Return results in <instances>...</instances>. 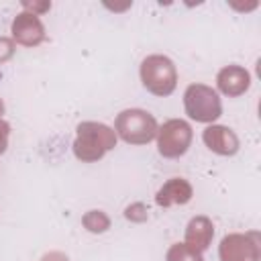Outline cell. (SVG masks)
<instances>
[{
	"mask_svg": "<svg viewBox=\"0 0 261 261\" xmlns=\"http://www.w3.org/2000/svg\"><path fill=\"white\" fill-rule=\"evenodd\" d=\"M116 139L118 137L114 128H110L104 122H96V120L80 122L75 128L73 155L84 163H94L116 147Z\"/></svg>",
	"mask_w": 261,
	"mask_h": 261,
	"instance_id": "6da1fadb",
	"label": "cell"
},
{
	"mask_svg": "<svg viewBox=\"0 0 261 261\" xmlns=\"http://www.w3.org/2000/svg\"><path fill=\"white\" fill-rule=\"evenodd\" d=\"M157 120L143 108H126L116 114L114 133L128 145H147L157 137Z\"/></svg>",
	"mask_w": 261,
	"mask_h": 261,
	"instance_id": "7a4b0ae2",
	"label": "cell"
},
{
	"mask_svg": "<svg viewBox=\"0 0 261 261\" xmlns=\"http://www.w3.org/2000/svg\"><path fill=\"white\" fill-rule=\"evenodd\" d=\"M139 75L147 92L159 98L169 96L177 86V69H175V63L167 55H159V53L147 55L141 61Z\"/></svg>",
	"mask_w": 261,
	"mask_h": 261,
	"instance_id": "3957f363",
	"label": "cell"
},
{
	"mask_svg": "<svg viewBox=\"0 0 261 261\" xmlns=\"http://www.w3.org/2000/svg\"><path fill=\"white\" fill-rule=\"evenodd\" d=\"M184 108L186 114L196 122L214 124L222 114V102L214 88L206 84H190L184 92Z\"/></svg>",
	"mask_w": 261,
	"mask_h": 261,
	"instance_id": "277c9868",
	"label": "cell"
},
{
	"mask_svg": "<svg viewBox=\"0 0 261 261\" xmlns=\"http://www.w3.org/2000/svg\"><path fill=\"white\" fill-rule=\"evenodd\" d=\"M157 151L165 159H177L188 153L194 130L184 118H169L157 128Z\"/></svg>",
	"mask_w": 261,
	"mask_h": 261,
	"instance_id": "5b68a950",
	"label": "cell"
},
{
	"mask_svg": "<svg viewBox=\"0 0 261 261\" xmlns=\"http://www.w3.org/2000/svg\"><path fill=\"white\" fill-rule=\"evenodd\" d=\"M220 261H259V237L257 232H230L224 234L218 245Z\"/></svg>",
	"mask_w": 261,
	"mask_h": 261,
	"instance_id": "8992f818",
	"label": "cell"
},
{
	"mask_svg": "<svg viewBox=\"0 0 261 261\" xmlns=\"http://www.w3.org/2000/svg\"><path fill=\"white\" fill-rule=\"evenodd\" d=\"M10 33H12V41L22 47H37L47 37L41 18L27 10H22L14 16V20L10 24Z\"/></svg>",
	"mask_w": 261,
	"mask_h": 261,
	"instance_id": "52a82bcc",
	"label": "cell"
},
{
	"mask_svg": "<svg viewBox=\"0 0 261 261\" xmlns=\"http://www.w3.org/2000/svg\"><path fill=\"white\" fill-rule=\"evenodd\" d=\"M202 141L212 153L222 157H232L241 147L237 133L224 124H208L202 133Z\"/></svg>",
	"mask_w": 261,
	"mask_h": 261,
	"instance_id": "ba28073f",
	"label": "cell"
},
{
	"mask_svg": "<svg viewBox=\"0 0 261 261\" xmlns=\"http://www.w3.org/2000/svg\"><path fill=\"white\" fill-rule=\"evenodd\" d=\"M216 88L228 98L243 96L251 88V73L243 65H237V63L224 65L216 73Z\"/></svg>",
	"mask_w": 261,
	"mask_h": 261,
	"instance_id": "9c48e42d",
	"label": "cell"
},
{
	"mask_svg": "<svg viewBox=\"0 0 261 261\" xmlns=\"http://www.w3.org/2000/svg\"><path fill=\"white\" fill-rule=\"evenodd\" d=\"M194 196V188L188 179L184 177H171L167 179L155 194V204L161 208H169V206H184L192 200Z\"/></svg>",
	"mask_w": 261,
	"mask_h": 261,
	"instance_id": "30bf717a",
	"label": "cell"
},
{
	"mask_svg": "<svg viewBox=\"0 0 261 261\" xmlns=\"http://www.w3.org/2000/svg\"><path fill=\"white\" fill-rule=\"evenodd\" d=\"M212 237H214V224L208 216L204 214H198L194 216L188 226H186V234H184V243L196 251H206L212 243Z\"/></svg>",
	"mask_w": 261,
	"mask_h": 261,
	"instance_id": "8fae6325",
	"label": "cell"
},
{
	"mask_svg": "<svg viewBox=\"0 0 261 261\" xmlns=\"http://www.w3.org/2000/svg\"><path fill=\"white\" fill-rule=\"evenodd\" d=\"M82 226L92 234H102L110 228V216L104 210H88L82 216Z\"/></svg>",
	"mask_w": 261,
	"mask_h": 261,
	"instance_id": "7c38bea8",
	"label": "cell"
},
{
	"mask_svg": "<svg viewBox=\"0 0 261 261\" xmlns=\"http://www.w3.org/2000/svg\"><path fill=\"white\" fill-rule=\"evenodd\" d=\"M165 261H204V257L200 251L188 247L186 243H175L167 249Z\"/></svg>",
	"mask_w": 261,
	"mask_h": 261,
	"instance_id": "4fadbf2b",
	"label": "cell"
},
{
	"mask_svg": "<svg viewBox=\"0 0 261 261\" xmlns=\"http://www.w3.org/2000/svg\"><path fill=\"white\" fill-rule=\"evenodd\" d=\"M124 216H126L128 220H133V222H145V220L149 218L147 206L141 204V202H135V204H130V206L124 210Z\"/></svg>",
	"mask_w": 261,
	"mask_h": 261,
	"instance_id": "5bb4252c",
	"label": "cell"
},
{
	"mask_svg": "<svg viewBox=\"0 0 261 261\" xmlns=\"http://www.w3.org/2000/svg\"><path fill=\"white\" fill-rule=\"evenodd\" d=\"M16 51V43L10 37H0V63H6L8 59H12Z\"/></svg>",
	"mask_w": 261,
	"mask_h": 261,
	"instance_id": "9a60e30c",
	"label": "cell"
},
{
	"mask_svg": "<svg viewBox=\"0 0 261 261\" xmlns=\"http://www.w3.org/2000/svg\"><path fill=\"white\" fill-rule=\"evenodd\" d=\"M8 137H10V124L6 120H0V155L8 149Z\"/></svg>",
	"mask_w": 261,
	"mask_h": 261,
	"instance_id": "2e32d148",
	"label": "cell"
},
{
	"mask_svg": "<svg viewBox=\"0 0 261 261\" xmlns=\"http://www.w3.org/2000/svg\"><path fill=\"white\" fill-rule=\"evenodd\" d=\"M22 6H24L27 12H33V14H37V16H39L41 12H47V10L51 8L49 2H41V4H39V2H33V4H31V2H24Z\"/></svg>",
	"mask_w": 261,
	"mask_h": 261,
	"instance_id": "e0dca14e",
	"label": "cell"
},
{
	"mask_svg": "<svg viewBox=\"0 0 261 261\" xmlns=\"http://www.w3.org/2000/svg\"><path fill=\"white\" fill-rule=\"evenodd\" d=\"M39 261H69V257H67L63 251H49V253H45Z\"/></svg>",
	"mask_w": 261,
	"mask_h": 261,
	"instance_id": "ac0fdd59",
	"label": "cell"
},
{
	"mask_svg": "<svg viewBox=\"0 0 261 261\" xmlns=\"http://www.w3.org/2000/svg\"><path fill=\"white\" fill-rule=\"evenodd\" d=\"M2 114H4V102H2V98H0V120H2Z\"/></svg>",
	"mask_w": 261,
	"mask_h": 261,
	"instance_id": "d6986e66",
	"label": "cell"
}]
</instances>
